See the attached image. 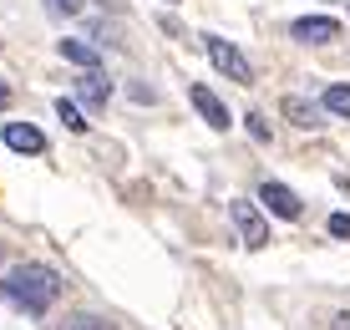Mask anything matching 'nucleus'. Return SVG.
Segmentation results:
<instances>
[{
    "label": "nucleus",
    "mask_w": 350,
    "mask_h": 330,
    "mask_svg": "<svg viewBox=\"0 0 350 330\" xmlns=\"http://www.w3.org/2000/svg\"><path fill=\"white\" fill-rule=\"evenodd\" d=\"M0 290L26 315H46L56 305V295H62V275L51 264H21V270H10V279H0Z\"/></svg>",
    "instance_id": "f257e3e1"
},
{
    "label": "nucleus",
    "mask_w": 350,
    "mask_h": 330,
    "mask_svg": "<svg viewBox=\"0 0 350 330\" xmlns=\"http://www.w3.org/2000/svg\"><path fill=\"white\" fill-rule=\"evenodd\" d=\"M203 46H208L213 66H219L228 81H239V87H249V81H254V66L244 61V51H239V46H228L224 36H203Z\"/></svg>",
    "instance_id": "f03ea898"
},
{
    "label": "nucleus",
    "mask_w": 350,
    "mask_h": 330,
    "mask_svg": "<svg viewBox=\"0 0 350 330\" xmlns=\"http://www.w3.org/2000/svg\"><path fill=\"white\" fill-rule=\"evenodd\" d=\"M228 218H234L239 239H244L249 249H264V244H269V224L259 218V209H254L249 199H234V203H228Z\"/></svg>",
    "instance_id": "7ed1b4c3"
},
{
    "label": "nucleus",
    "mask_w": 350,
    "mask_h": 330,
    "mask_svg": "<svg viewBox=\"0 0 350 330\" xmlns=\"http://www.w3.org/2000/svg\"><path fill=\"white\" fill-rule=\"evenodd\" d=\"M259 203L269 214H280V218H289V224H295V218H305V203L295 199V188H284V183H259Z\"/></svg>",
    "instance_id": "20e7f679"
},
{
    "label": "nucleus",
    "mask_w": 350,
    "mask_h": 330,
    "mask_svg": "<svg viewBox=\"0 0 350 330\" xmlns=\"http://www.w3.org/2000/svg\"><path fill=\"white\" fill-rule=\"evenodd\" d=\"M289 36L305 41V46H330L335 36H340V21L335 16H299L295 26H289Z\"/></svg>",
    "instance_id": "39448f33"
},
{
    "label": "nucleus",
    "mask_w": 350,
    "mask_h": 330,
    "mask_svg": "<svg viewBox=\"0 0 350 330\" xmlns=\"http://www.w3.org/2000/svg\"><path fill=\"white\" fill-rule=\"evenodd\" d=\"M188 97H193V107L203 112V122H208L213 132H228V122H234V117H228V107H224L208 87H188Z\"/></svg>",
    "instance_id": "423d86ee"
},
{
    "label": "nucleus",
    "mask_w": 350,
    "mask_h": 330,
    "mask_svg": "<svg viewBox=\"0 0 350 330\" xmlns=\"http://www.w3.org/2000/svg\"><path fill=\"white\" fill-rule=\"evenodd\" d=\"M5 148H16V153H46V132L41 127H31V122H5Z\"/></svg>",
    "instance_id": "0eeeda50"
},
{
    "label": "nucleus",
    "mask_w": 350,
    "mask_h": 330,
    "mask_svg": "<svg viewBox=\"0 0 350 330\" xmlns=\"http://www.w3.org/2000/svg\"><path fill=\"white\" fill-rule=\"evenodd\" d=\"M77 97H81V102H87V107H96V112H102V107H107V97H112V87H107V81H102V71H81V77H77Z\"/></svg>",
    "instance_id": "6e6552de"
},
{
    "label": "nucleus",
    "mask_w": 350,
    "mask_h": 330,
    "mask_svg": "<svg viewBox=\"0 0 350 330\" xmlns=\"http://www.w3.org/2000/svg\"><path fill=\"white\" fill-rule=\"evenodd\" d=\"M284 117L295 122V127H310V132L325 122L320 117V102H310V97H284Z\"/></svg>",
    "instance_id": "1a4fd4ad"
},
{
    "label": "nucleus",
    "mask_w": 350,
    "mask_h": 330,
    "mask_svg": "<svg viewBox=\"0 0 350 330\" xmlns=\"http://www.w3.org/2000/svg\"><path fill=\"white\" fill-rule=\"evenodd\" d=\"M71 66H81V71H92V66H102V56H96V46L92 41H77V36H62V46H56Z\"/></svg>",
    "instance_id": "9d476101"
},
{
    "label": "nucleus",
    "mask_w": 350,
    "mask_h": 330,
    "mask_svg": "<svg viewBox=\"0 0 350 330\" xmlns=\"http://www.w3.org/2000/svg\"><path fill=\"white\" fill-rule=\"evenodd\" d=\"M320 107H325V112H335V117H350V87H345V81H335V87H325Z\"/></svg>",
    "instance_id": "9b49d317"
},
{
    "label": "nucleus",
    "mask_w": 350,
    "mask_h": 330,
    "mask_svg": "<svg viewBox=\"0 0 350 330\" xmlns=\"http://www.w3.org/2000/svg\"><path fill=\"white\" fill-rule=\"evenodd\" d=\"M56 117H62L71 132H87V117H81V107L71 102V97H62V102H56Z\"/></svg>",
    "instance_id": "f8f14e48"
},
{
    "label": "nucleus",
    "mask_w": 350,
    "mask_h": 330,
    "mask_svg": "<svg viewBox=\"0 0 350 330\" xmlns=\"http://www.w3.org/2000/svg\"><path fill=\"white\" fill-rule=\"evenodd\" d=\"M244 132H249L254 142H269V138H274V132H269V122H264L259 112H249V117H244Z\"/></svg>",
    "instance_id": "ddd939ff"
},
{
    "label": "nucleus",
    "mask_w": 350,
    "mask_h": 330,
    "mask_svg": "<svg viewBox=\"0 0 350 330\" xmlns=\"http://www.w3.org/2000/svg\"><path fill=\"white\" fill-rule=\"evenodd\" d=\"M66 330H117L112 320H102V315H77V320H71Z\"/></svg>",
    "instance_id": "4468645a"
},
{
    "label": "nucleus",
    "mask_w": 350,
    "mask_h": 330,
    "mask_svg": "<svg viewBox=\"0 0 350 330\" xmlns=\"http://www.w3.org/2000/svg\"><path fill=\"white\" fill-rule=\"evenodd\" d=\"M81 5H87V0H46L51 16H81Z\"/></svg>",
    "instance_id": "2eb2a0df"
},
{
    "label": "nucleus",
    "mask_w": 350,
    "mask_h": 330,
    "mask_svg": "<svg viewBox=\"0 0 350 330\" xmlns=\"http://www.w3.org/2000/svg\"><path fill=\"white\" fill-rule=\"evenodd\" d=\"M127 97H132V102H158V92H152V87H142V81H132V87H127Z\"/></svg>",
    "instance_id": "dca6fc26"
},
{
    "label": "nucleus",
    "mask_w": 350,
    "mask_h": 330,
    "mask_svg": "<svg viewBox=\"0 0 350 330\" xmlns=\"http://www.w3.org/2000/svg\"><path fill=\"white\" fill-rule=\"evenodd\" d=\"M330 234L335 239H350V214H330Z\"/></svg>",
    "instance_id": "f3484780"
},
{
    "label": "nucleus",
    "mask_w": 350,
    "mask_h": 330,
    "mask_svg": "<svg viewBox=\"0 0 350 330\" xmlns=\"http://www.w3.org/2000/svg\"><path fill=\"white\" fill-rule=\"evenodd\" d=\"M335 330H350V310H340V315H335Z\"/></svg>",
    "instance_id": "a211bd4d"
},
{
    "label": "nucleus",
    "mask_w": 350,
    "mask_h": 330,
    "mask_svg": "<svg viewBox=\"0 0 350 330\" xmlns=\"http://www.w3.org/2000/svg\"><path fill=\"white\" fill-rule=\"evenodd\" d=\"M0 107H10V87H5V81H0Z\"/></svg>",
    "instance_id": "6ab92c4d"
},
{
    "label": "nucleus",
    "mask_w": 350,
    "mask_h": 330,
    "mask_svg": "<svg viewBox=\"0 0 350 330\" xmlns=\"http://www.w3.org/2000/svg\"><path fill=\"white\" fill-rule=\"evenodd\" d=\"M0 259H5V249H0Z\"/></svg>",
    "instance_id": "aec40b11"
},
{
    "label": "nucleus",
    "mask_w": 350,
    "mask_h": 330,
    "mask_svg": "<svg viewBox=\"0 0 350 330\" xmlns=\"http://www.w3.org/2000/svg\"><path fill=\"white\" fill-rule=\"evenodd\" d=\"M167 5H173V0H167Z\"/></svg>",
    "instance_id": "412c9836"
}]
</instances>
